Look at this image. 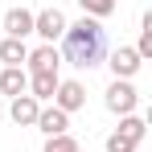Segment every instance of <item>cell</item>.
Masks as SVG:
<instances>
[{
  "label": "cell",
  "mask_w": 152,
  "mask_h": 152,
  "mask_svg": "<svg viewBox=\"0 0 152 152\" xmlns=\"http://www.w3.org/2000/svg\"><path fill=\"white\" fill-rule=\"evenodd\" d=\"M58 91V74H29V95L37 103H50Z\"/></svg>",
  "instance_id": "8fae6325"
},
{
  "label": "cell",
  "mask_w": 152,
  "mask_h": 152,
  "mask_svg": "<svg viewBox=\"0 0 152 152\" xmlns=\"http://www.w3.org/2000/svg\"><path fill=\"white\" fill-rule=\"evenodd\" d=\"M21 152H25V148H21Z\"/></svg>",
  "instance_id": "ac0fdd59"
},
{
  "label": "cell",
  "mask_w": 152,
  "mask_h": 152,
  "mask_svg": "<svg viewBox=\"0 0 152 152\" xmlns=\"http://www.w3.org/2000/svg\"><path fill=\"white\" fill-rule=\"evenodd\" d=\"M78 4H82V17H95V21L115 12V0H78Z\"/></svg>",
  "instance_id": "5bb4252c"
},
{
  "label": "cell",
  "mask_w": 152,
  "mask_h": 152,
  "mask_svg": "<svg viewBox=\"0 0 152 152\" xmlns=\"http://www.w3.org/2000/svg\"><path fill=\"white\" fill-rule=\"evenodd\" d=\"M66 12L62 8H41V12H33V33L41 37V45H53L62 33H66Z\"/></svg>",
  "instance_id": "7a4b0ae2"
},
{
  "label": "cell",
  "mask_w": 152,
  "mask_h": 152,
  "mask_svg": "<svg viewBox=\"0 0 152 152\" xmlns=\"http://www.w3.org/2000/svg\"><path fill=\"white\" fill-rule=\"evenodd\" d=\"M25 74H58V66H62V53L53 50V45H37V50H29L25 58Z\"/></svg>",
  "instance_id": "8992f818"
},
{
  "label": "cell",
  "mask_w": 152,
  "mask_h": 152,
  "mask_svg": "<svg viewBox=\"0 0 152 152\" xmlns=\"http://www.w3.org/2000/svg\"><path fill=\"white\" fill-rule=\"evenodd\" d=\"M25 58H29L25 41H17V37H4V41H0V62H4V66H25Z\"/></svg>",
  "instance_id": "7c38bea8"
},
{
  "label": "cell",
  "mask_w": 152,
  "mask_h": 152,
  "mask_svg": "<svg viewBox=\"0 0 152 152\" xmlns=\"http://www.w3.org/2000/svg\"><path fill=\"white\" fill-rule=\"evenodd\" d=\"M37 111H41V103L33 99V95H17V99H8V119L21 127H33L37 124Z\"/></svg>",
  "instance_id": "ba28073f"
},
{
  "label": "cell",
  "mask_w": 152,
  "mask_h": 152,
  "mask_svg": "<svg viewBox=\"0 0 152 152\" xmlns=\"http://www.w3.org/2000/svg\"><path fill=\"white\" fill-rule=\"evenodd\" d=\"M45 152H82V144L66 132V136H50V140H45Z\"/></svg>",
  "instance_id": "9a60e30c"
},
{
  "label": "cell",
  "mask_w": 152,
  "mask_h": 152,
  "mask_svg": "<svg viewBox=\"0 0 152 152\" xmlns=\"http://www.w3.org/2000/svg\"><path fill=\"white\" fill-rule=\"evenodd\" d=\"M4 33L17 37V41H25L29 33H33V12L29 8H8L4 12Z\"/></svg>",
  "instance_id": "30bf717a"
},
{
  "label": "cell",
  "mask_w": 152,
  "mask_h": 152,
  "mask_svg": "<svg viewBox=\"0 0 152 152\" xmlns=\"http://www.w3.org/2000/svg\"><path fill=\"white\" fill-rule=\"evenodd\" d=\"M140 58H152V12L144 17V29H140V45H132Z\"/></svg>",
  "instance_id": "2e32d148"
},
{
  "label": "cell",
  "mask_w": 152,
  "mask_h": 152,
  "mask_svg": "<svg viewBox=\"0 0 152 152\" xmlns=\"http://www.w3.org/2000/svg\"><path fill=\"white\" fill-rule=\"evenodd\" d=\"M33 127H37L45 140H50V136H66V127H70V115H66V111H58V107H41Z\"/></svg>",
  "instance_id": "52a82bcc"
},
{
  "label": "cell",
  "mask_w": 152,
  "mask_h": 152,
  "mask_svg": "<svg viewBox=\"0 0 152 152\" xmlns=\"http://www.w3.org/2000/svg\"><path fill=\"white\" fill-rule=\"evenodd\" d=\"M62 62H70L78 70H91L107 58V29L95 21V17H78L74 25H66L62 33Z\"/></svg>",
  "instance_id": "6da1fadb"
},
{
  "label": "cell",
  "mask_w": 152,
  "mask_h": 152,
  "mask_svg": "<svg viewBox=\"0 0 152 152\" xmlns=\"http://www.w3.org/2000/svg\"><path fill=\"white\" fill-rule=\"evenodd\" d=\"M107 66H111V74H115V78H127V82H132V78H136V70L144 66V58L132 50V45H119V50L107 53Z\"/></svg>",
  "instance_id": "5b68a950"
},
{
  "label": "cell",
  "mask_w": 152,
  "mask_h": 152,
  "mask_svg": "<svg viewBox=\"0 0 152 152\" xmlns=\"http://www.w3.org/2000/svg\"><path fill=\"white\" fill-rule=\"evenodd\" d=\"M107 152H140V144H132V140H124V136H107Z\"/></svg>",
  "instance_id": "e0dca14e"
},
{
  "label": "cell",
  "mask_w": 152,
  "mask_h": 152,
  "mask_svg": "<svg viewBox=\"0 0 152 152\" xmlns=\"http://www.w3.org/2000/svg\"><path fill=\"white\" fill-rule=\"evenodd\" d=\"M136 103H140V91H136L127 78H115V82L107 86V111H115V115H132Z\"/></svg>",
  "instance_id": "277c9868"
},
{
  "label": "cell",
  "mask_w": 152,
  "mask_h": 152,
  "mask_svg": "<svg viewBox=\"0 0 152 152\" xmlns=\"http://www.w3.org/2000/svg\"><path fill=\"white\" fill-rule=\"evenodd\" d=\"M0 95H8V99L29 95V74H25V66H0Z\"/></svg>",
  "instance_id": "9c48e42d"
},
{
  "label": "cell",
  "mask_w": 152,
  "mask_h": 152,
  "mask_svg": "<svg viewBox=\"0 0 152 152\" xmlns=\"http://www.w3.org/2000/svg\"><path fill=\"white\" fill-rule=\"evenodd\" d=\"M144 132H148V124H144L140 115H119L115 136H124V140H132V144H140V140H144Z\"/></svg>",
  "instance_id": "4fadbf2b"
},
{
  "label": "cell",
  "mask_w": 152,
  "mask_h": 152,
  "mask_svg": "<svg viewBox=\"0 0 152 152\" xmlns=\"http://www.w3.org/2000/svg\"><path fill=\"white\" fill-rule=\"evenodd\" d=\"M53 107L58 111H82L86 107V86L78 82V78H58V91H53Z\"/></svg>",
  "instance_id": "3957f363"
}]
</instances>
